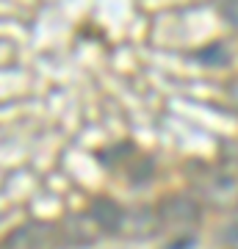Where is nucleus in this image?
I'll use <instances>...</instances> for the list:
<instances>
[{
    "instance_id": "7ed1b4c3",
    "label": "nucleus",
    "mask_w": 238,
    "mask_h": 249,
    "mask_svg": "<svg viewBox=\"0 0 238 249\" xmlns=\"http://www.w3.org/2000/svg\"><path fill=\"white\" fill-rule=\"evenodd\" d=\"M211 47H213V50L200 53V58H202V61H213V64H224V61H227V53H224L219 45H211Z\"/></svg>"
},
{
    "instance_id": "f257e3e1",
    "label": "nucleus",
    "mask_w": 238,
    "mask_h": 249,
    "mask_svg": "<svg viewBox=\"0 0 238 249\" xmlns=\"http://www.w3.org/2000/svg\"><path fill=\"white\" fill-rule=\"evenodd\" d=\"M92 216L100 222V227H106V230H116L119 224H122V211H119V205H114L111 199H100V202H94V208H92Z\"/></svg>"
},
{
    "instance_id": "20e7f679",
    "label": "nucleus",
    "mask_w": 238,
    "mask_h": 249,
    "mask_svg": "<svg viewBox=\"0 0 238 249\" xmlns=\"http://www.w3.org/2000/svg\"><path fill=\"white\" fill-rule=\"evenodd\" d=\"M233 100L238 103V80H236V86H233Z\"/></svg>"
},
{
    "instance_id": "f03ea898",
    "label": "nucleus",
    "mask_w": 238,
    "mask_h": 249,
    "mask_svg": "<svg viewBox=\"0 0 238 249\" xmlns=\"http://www.w3.org/2000/svg\"><path fill=\"white\" fill-rule=\"evenodd\" d=\"M164 219H169L172 224H185L197 219V208L191 202H183V199H166L164 202Z\"/></svg>"
}]
</instances>
